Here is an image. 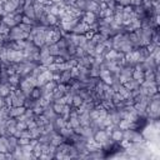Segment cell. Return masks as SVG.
<instances>
[{
  "instance_id": "cell-9",
  "label": "cell",
  "mask_w": 160,
  "mask_h": 160,
  "mask_svg": "<svg viewBox=\"0 0 160 160\" xmlns=\"http://www.w3.org/2000/svg\"><path fill=\"white\" fill-rule=\"evenodd\" d=\"M122 85H124L128 90H130V91H131V90H135V89H138V88L140 86L139 81H138V80H135V79H132V78H131V79H129V80H128L126 82H124Z\"/></svg>"
},
{
  "instance_id": "cell-20",
  "label": "cell",
  "mask_w": 160,
  "mask_h": 160,
  "mask_svg": "<svg viewBox=\"0 0 160 160\" xmlns=\"http://www.w3.org/2000/svg\"><path fill=\"white\" fill-rule=\"evenodd\" d=\"M18 28H19L20 30H22L24 32H26V34H30V31H31V29H32V25H29V24H24V22H20V24H18Z\"/></svg>"
},
{
  "instance_id": "cell-23",
  "label": "cell",
  "mask_w": 160,
  "mask_h": 160,
  "mask_svg": "<svg viewBox=\"0 0 160 160\" xmlns=\"http://www.w3.org/2000/svg\"><path fill=\"white\" fill-rule=\"evenodd\" d=\"M51 106H52L54 112H55V114H58V115H60V114H61V111H62V106H64V105H61V104H59V102H52V104H51Z\"/></svg>"
},
{
  "instance_id": "cell-3",
  "label": "cell",
  "mask_w": 160,
  "mask_h": 160,
  "mask_svg": "<svg viewBox=\"0 0 160 160\" xmlns=\"http://www.w3.org/2000/svg\"><path fill=\"white\" fill-rule=\"evenodd\" d=\"M88 30H90V26L88 25V24H85V22H82V21H79L76 25H75V28L72 29V34H76V35H81V34H85Z\"/></svg>"
},
{
  "instance_id": "cell-17",
  "label": "cell",
  "mask_w": 160,
  "mask_h": 160,
  "mask_svg": "<svg viewBox=\"0 0 160 160\" xmlns=\"http://www.w3.org/2000/svg\"><path fill=\"white\" fill-rule=\"evenodd\" d=\"M82 98L79 95V94H76V95H74L72 96V104H71V106H74V108H79L81 104H82Z\"/></svg>"
},
{
  "instance_id": "cell-12",
  "label": "cell",
  "mask_w": 160,
  "mask_h": 160,
  "mask_svg": "<svg viewBox=\"0 0 160 160\" xmlns=\"http://www.w3.org/2000/svg\"><path fill=\"white\" fill-rule=\"evenodd\" d=\"M131 78L135 79V80H138L139 84H141L144 81V70H136V69H134Z\"/></svg>"
},
{
  "instance_id": "cell-5",
  "label": "cell",
  "mask_w": 160,
  "mask_h": 160,
  "mask_svg": "<svg viewBox=\"0 0 160 160\" xmlns=\"http://www.w3.org/2000/svg\"><path fill=\"white\" fill-rule=\"evenodd\" d=\"M25 106L22 105V106H11L10 109H9V115L11 116V118H18V116H20V115H22L24 112H25Z\"/></svg>"
},
{
  "instance_id": "cell-2",
  "label": "cell",
  "mask_w": 160,
  "mask_h": 160,
  "mask_svg": "<svg viewBox=\"0 0 160 160\" xmlns=\"http://www.w3.org/2000/svg\"><path fill=\"white\" fill-rule=\"evenodd\" d=\"M92 138H94V140H95L96 142H99V144H101V145H102V142H104L108 138H110V136L106 134L105 129H99V130H96V131L94 132Z\"/></svg>"
},
{
  "instance_id": "cell-15",
  "label": "cell",
  "mask_w": 160,
  "mask_h": 160,
  "mask_svg": "<svg viewBox=\"0 0 160 160\" xmlns=\"http://www.w3.org/2000/svg\"><path fill=\"white\" fill-rule=\"evenodd\" d=\"M121 52H124V54H126V52H130V51H132L134 50V46H132V44L128 40V41H125L121 46H120V49H119Z\"/></svg>"
},
{
  "instance_id": "cell-29",
  "label": "cell",
  "mask_w": 160,
  "mask_h": 160,
  "mask_svg": "<svg viewBox=\"0 0 160 160\" xmlns=\"http://www.w3.org/2000/svg\"><path fill=\"white\" fill-rule=\"evenodd\" d=\"M141 1L142 0H130V5L131 6H138V5H141Z\"/></svg>"
},
{
  "instance_id": "cell-16",
  "label": "cell",
  "mask_w": 160,
  "mask_h": 160,
  "mask_svg": "<svg viewBox=\"0 0 160 160\" xmlns=\"http://www.w3.org/2000/svg\"><path fill=\"white\" fill-rule=\"evenodd\" d=\"M56 86H58V82L55 81V80H50V81H48L44 86H42V89L45 90V91H54L55 89H56Z\"/></svg>"
},
{
  "instance_id": "cell-11",
  "label": "cell",
  "mask_w": 160,
  "mask_h": 160,
  "mask_svg": "<svg viewBox=\"0 0 160 160\" xmlns=\"http://www.w3.org/2000/svg\"><path fill=\"white\" fill-rule=\"evenodd\" d=\"M65 141V138L64 136H61L59 132H55L54 135H52V138H51V141H50V144H52L54 146H59L60 144H62Z\"/></svg>"
},
{
  "instance_id": "cell-10",
  "label": "cell",
  "mask_w": 160,
  "mask_h": 160,
  "mask_svg": "<svg viewBox=\"0 0 160 160\" xmlns=\"http://www.w3.org/2000/svg\"><path fill=\"white\" fill-rule=\"evenodd\" d=\"M8 84H10L11 86H19V84H20V75L18 72H15L12 75H9Z\"/></svg>"
},
{
  "instance_id": "cell-1",
  "label": "cell",
  "mask_w": 160,
  "mask_h": 160,
  "mask_svg": "<svg viewBox=\"0 0 160 160\" xmlns=\"http://www.w3.org/2000/svg\"><path fill=\"white\" fill-rule=\"evenodd\" d=\"M98 20V15L95 12H91V11H84V14L81 15V21L88 24V25H91L94 24L95 21Z\"/></svg>"
},
{
  "instance_id": "cell-4",
  "label": "cell",
  "mask_w": 160,
  "mask_h": 160,
  "mask_svg": "<svg viewBox=\"0 0 160 160\" xmlns=\"http://www.w3.org/2000/svg\"><path fill=\"white\" fill-rule=\"evenodd\" d=\"M22 15H25V16H28V18H30V19L36 20L34 5H32V4H25V5H24V9H22Z\"/></svg>"
},
{
  "instance_id": "cell-8",
  "label": "cell",
  "mask_w": 160,
  "mask_h": 160,
  "mask_svg": "<svg viewBox=\"0 0 160 160\" xmlns=\"http://www.w3.org/2000/svg\"><path fill=\"white\" fill-rule=\"evenodd\" d=\"M1 21H4L8 26H10V28H12V26H16V24H15V20H14V12H9V14H6V15H4L2 18H1Z\"/></svg>"
},
{
  "instance_id": "cell-25",
  "label": "cell",
  "mask_w": 160,
  "mask_h": 160,
  "mask_svg": "<svg viewBox=\"0 0 160 160\" xmlns=\"http://www.w3.org/2000/svg\"><path fill=\"white\" fill-rule=\"evenodd\" d=\"M21 146V150L24 154H28V152H32V146L30 144H26V145H20Z\"/></svg>"
},
{
  "instance_id": "cell-7",
  "label": "cell",
  "mask_w": 160,
  "mask_h": 160,
  "mask_svg": "<svg viewBox=\"0 0 160 160\" xmlns=\"http://www.w3.org/2000/svg\"><path fill=\"white\" fill-rule=\"evenodd\" d=\"M32 42H34V45L35 46H38L39 49L41 48V46H44L45 45V34H36L35 36H34V39H32Z\"/></svg>"
},
{
  "instance_id": "cell-26",
  "label": "cell",
  "mask_w": 160,
  "mask_h": 160,
  "mask_svg": "<svg viewBox=\"0 0 160 160\" xmlns=\"http://www.w3.org/2000/svg\"><path fill=\"white\" fill-rule=\"evenodd\" d=\"M16 128L20 130H25V129H28V124H26V121H18L16 120Z\"/></svg>"
},
{
  "instance_id": "cell-18",
  "label": "cell",
  "mask_w": 160,
  "mask_h": 160,
  "mask_svg": "<svg viewBox=\"0 0 160 160\" xmlns=\"http://www.w3.org/2000/svg\"><path fill=\"white\" fill-rule=\"evenodd\" d=\"M39 62H40V65H44V66H46V68H48L50 64H52V62H54V56H52V55H49V56H46V58L41 59Z\"/></svg>"
},
{
  "instance_id": "cell-19",
  "label": "cell",
  "mask_w": 160,
  "mask_h": 160,
  "mask_svg": "<svg viewBox=\"0 0 160 160\" xmlns=\"http://www.w3.org/2000/svg\"><path fill=\"white\" fill-rule=\"evenodd\" d=\"M10 29H11L10 26H8L4 21L0 20V34H1V35H8V34L10 32Z\"/></svg>"
},
{
  "instance_id": "cell-6",
  "label": "cell",
  "mask_w": 160,
  "mask_h": 160,
  "mask_svg": "<svg viewBox=\"0 0 160 160\" xmlns=\"http://www.w3.org/2000/svg\"><path fill=\"white\" fill-rule=\"evenodd\" d=\"M110 138H111V140H112L114 142H120V141L122 140V130H120L119 128H115V129L111 131Z\"/></svg>"
},
{
  "instance_id": "cell-27",
  "label": "cell",
  "mask_w": 160,
  "mask_h": 160,
  "mask_svg": "<svg viewBox=\"0 0 160 160\" xmlns=\"http://www.w3.org/2000/svg\"><path fill=\"white\" fill-rule=\"evenodd\" d=\"M14 20H15V24H20L21 20H22V14H15L14 12Z\"/></svg>"
},
{
  "instance_id": "cell-14",
  "label": "cell",
  "mask_w": 160,
  "mask_h": 160,
  "mask_svg": "<svg viewBox=\"0 0 160 160\" xmlns=\"http://www.w3.org/2000/svg\"><path fill=\"white\" fill-rule=\"evenodd\" d=\"M42 95V89L39 88V86H34L32 90H31V94H30V98L34 99V100H38L40 96Z\"/></svg>"
},
{
  "instance_id": "cell-13",
  "label": "cell",
  "mask_w": 160,
  "mask_h": 160,
  "mask_svg": "<svg viewBox=\"0 0 160 160\" xmlns=\"http://www.w3.org/2000/svg\"><path fill=\"white\" fill-rule=\"evenodd\" d=\"M46 21L49 26H56L59 24V18L52 14H46Z\"/></svg>"
},
{
  "instance_id": "cell-24",
  "label": "cell",
  "mask_w": 160,
  "mask_h": 160,
  "mask_svg": "<svg viewBox=\"0 0 160 160\" xmlns=\"http://www.w3.org/2000/svg\"><path fill=\"white\" fill-rule=\"evenodd\" d=\"M32 109V111H34V114L35 115H41L42 114V111H44V108L42 106H40L39 104H36L34 108H31Z\"/></svg>"
},
{
  "instance_id": "cell-30",
  "label": "cell",
  "mask_w": 160,
  "mask_h": 160,
  "mask_svg": "<svg viewBox=\"0 0 160 160\" xmlns=\"http://www.w3.org/2000/svg\"><path fill=\"white\" fill-rule=\"evenodd\" d=\"M4 159H6L5 158V152H1L0 151V160H4Z\"/></svg>"
},
{
  "instance_id": "cell-22",
  "label": "cell",
  "mask_w": 160,
  "mask_h": 160,
  "mask_svg": "<svg viewBox=\"0 0 160 160\" xmlns=\"http://www.w3.org/2000/svg\"><path fill=\"white\" fill-rule=\"evenodd\" d=\"M32 154L35 158H39L41 154H42V150H41V142H38L34 148H32Z\"/></svg>"
},
{
  "instance_id": "cell-31",
  "label": "cell",
  "mask_w": 160,
  "mask_h": 160,
  "mask_svg": "<svg viewBox=\"0 0 160 160\" xmlns=\"http://www.w3.org/2000/svg\"><path fill=\"white\" fill-rule=\"evenodd\" d=\"M0 18H1V15H0Z\"/></svg>"
},
{
  "instance_id": "cell-21",
  "label": "cell",
  "mask_w": 160,
  "mask_h": 160,
  "mask_svg": "<svg viewBox=\"0 0 160 160\" xmlns=\"http://www.w3.org/2000/svg\"><path fill=\"white\" fill-rule=\"evenodd\" d=\"M48 48H49V52H50V55H52V56H56V55H59V48H58V45L56 44H51V45H48Z\"/></svg>"
},
{
  "instance_id": "cell-28",
  "label": "cell",
  "mask_w": 160,
  "mask_h": 160,
  "mask_svg": "<svg viewBox=\"0 0 160 160\" xmlns=\"http://www.w3.org/2000/svg\"><path fill=\"white\" fill-rule=\"evenodd\" d=\"M64 61H65V59H64L61 55L54 56V62H55V64H61V62H64Z\"/></svg>"
}]
</instances>
